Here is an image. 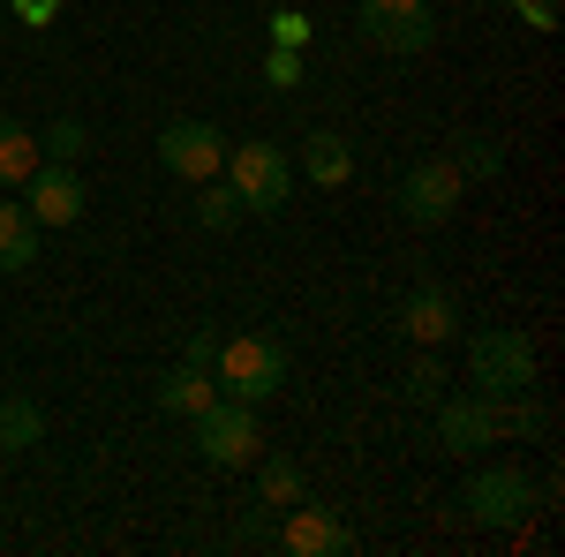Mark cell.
I'll use <instances>...</instances> for the list:
<instances>
[{
  "label": "cell",
  "instance_id": "obj_12",
  "mask_svg": "<svg viewBox=\"0 0 565 557\" xmlns=\"http://www.w3.org/2000/svg\"><path fill=\"white\" fill-rule=\"evenodd\" d=\"M399 332L415 346H445L460 332V301L445 294V287H415V294L399 301Z\"/></svg>",
  "mask_w": 565,
  "mask_h": 557
},
{
  "label": "cell",
  "instance_id": "obj_3",
  "mask_svg": "<svg viewBox=\"0 0 565 557\" xmlns=\"http://www.w3.org/2000/svg\"><path fill=\"white\" fill-rule=\"evenodd\" d=\"M468 385L490 392V399H513V392L535 385V340L521 324H490L468 340Z\"/></svg>",
  "mask_w": 565,
  "mask_h": 557
},
{
  "label": "cell",
  "instance_id": "obj_24",
  "mask_svg": "<svg viewBox=\"0 0 565 557\" xmlns=\"http://www.w3.org/2000/svg\"><path fill=\"white\" fill-rule=\"evenodd\" d=\"M271 45H295V53H302L309 45V15H287V8H279V15H271Z\"/></svg>",
  "mask_w": 565,
  "mask_h": 557
},
{
  "label": "cell",
  "instance_id": "obj_2",
  "mask_svg": "<svg viewBox=\"0 0 565 557\" xmlns=\"http://www.w3.org/2000/svg\"><path fill=\"white\" fill-rule=\"evenodd\" d=\"M212 377L226 399H279V385H287V346L264 340V332H234V340H218L212 354Z\"/></svg>",
  "mask_w": 565,
  "mask_h": 557
},
{
  "label": "cell",
  "instance_id": "obj_23",
  "mask_svg": "<svg viewBox=\"0 0 565 557\" xmlns=\"http://www.w3.org/2000/svg\"><path fill=\"white\" fill-rule=\"evenodd\" d=\"M264 84L295 90V84H302V53H295V45H271V53H264Z\"/></svg>",
  "mask_w": 565,
  "mask_h": 557
},
{
  "label": "cell",
  "instance_id": "obj_7",
  "mask_svg": "<svg viewBox=\"0 0 565 557\" xmlns=\"http://www.w3.org/2000/svg\"><path fill=\"white\" fill-rule=\"evenodd\" d=\"M159 167L174 173V181H212L226 167V136L212 121H167L159 129Z\"/></svg>",
  "mask_w": 565,
  "mask_h": 557
},
{
  "label": "cell",
  "instance_id": "obj_22",
  "mask_svg": "<svg viewBox=\"0 0 565 557\" xmlns=\"http://www.w3.org/2000/svg\"><path fill=\"white\" fill-rule=\"evenodd\" d=\"M445 385H452V377H445V362H437V354H423V362L407 369V399H423V407H437Z\"/></svg>",
  "mask_w": 565,
  "mask_h": 557
},
{
  "label": "cell",
  "instance_id": "obj_19",
  "mask_svg": "<svg viewBox=\"0 0 565 557\" xmlns=\"http://www.w3.org/2000/svg\"><path fill=\"white\" fill-rule=\"evenodd\" d=\"M257 468V490H264V505H302L309 497V482H302V468L279 452V460H249Z\"/></svg>",
  "mask_w": 565,
  "mask_h": 557
},
{
  "label": "cell",
  "instance_id": "obj_14",
  "mask_svg": "<svg viewBox=\"0 0 565 557\" xmlns=\"http://www.w3.org/2000/svg\"><path fill=\"white\" fill-rule=\"evenodd\" d=\"M302 173L317 181V189H348V173H354L348 136H340V129H309L302 136Z\"/></svg>",
  "mask_w": 565,
  "mask_h": 557
},
{
  "label": "cell",
  "instance_id": "obj_10",
  "mask_svg": "<svg viewBox=\"0 0 565 557\" xmlns=\"http://www.w3.org/2000/svg\"><path fill=\"white\" fill-rule=\"evenodd\" d=\"M437 444L445 452H490L498 444V399L490 392H445L437 399Z\"/></svg>",
  "mask_w": 565,
  "mask_h": 557
},
{
  "label": "cell",
  "instance_id": "obj_1",
  "mask_svg": "<svg viewBox=\"0 0 565 557\" xmlns=\"http://www.w3.org/2000/svg\"><path fill=\"white\" fill-rule=\"evenodd\" d=\"M226 189L242 196V212L249 218H279L287 212V196H295V167H287V151L279 143H226Z\"/></svg>",
  "mask_w": 565,
  "mask_h": 557
},
{
  "label": "cell",
  "instance_id": "obj_18",
  "mask_svg": "<svg viewBox=\"0 0 565 557\" xmlns=\"http://www.w3.org/2000/svg\"><path fill=\"white\" fill-rule=\"evenodd\" d=\"M45 437V415H39V399H0V452H31Z\"/></svg>",
  "mask_w": 565,
  "mask_h": 557
},
{
  "label": "cell",
  "instance_id": "obj_13",
  "mask_svg": "<svg viewBox=\"0 0 565 557\" xmlns=\"http://www.w3.org/2000/svg\"><path fill=\"white\" fill-rule=\"evenodd\" d=\"M212 399H218V377L196 369V362H181V369L159 377V415H181V422H189V415H204Z\"/></svg>",
  "mask_w": 565,
  "mask_h": 557
},
{
  "label": "cell",
  "instance_id": "obj_11",
  "mask_svg": "<svg viewBox=\"0 0 565 557\" xmlns=\"http://www.w3.org/2000/svg\"><path fill=\"white\" fill-rule=\"evenodd\" d=\"M354 535H348V519L340 513H324V505H287V527H279V550L287 557H340Z\"/></svg>",
  "mask_w": 565,
  "mask_h": 557
},
{
  "label": "cell",
  "instance_id": "obj_27",
  "mask_svg": "<svg viewBox=\"0 0 565 557\" xmlns=\"http://www.w3.org/2000/svg\"><path fill=\"white\" fill-rule=\"evenodd\" d=\"M53 8H61V0H15V15H23V23H45Z\"/></svg>",
  "mask_w": 565,
  "mask_h": 557
},
{
  "label": "cell",
  "instance_id": "obj_6",
  "mask_svg": "<svg viewBox=\"0 0 565 557\" xmlns=\"http://www.w3.org/2000/svg\"><path fill=\"white\" fill-rule=\"evenodd\" d=\"M362 39L377 53H423L437 39L430 0H362Z\"/></svg>",
  "mask_w": 565,
  "mask_h": 557
},
{
  "label": "cell",
  "instance_id": "obj_21",
  "mask_svg": "<svg viewBox=\"0 0 565 557\" xmlns=\"http://www.w3.org/2000/svg\"><path fill=\"white\" fill-rule=\"evenodd\" d=\"M90 151V136H84V121H53V129L39 136V159H61V167H76Z\"/></svg>",
  "mask_w": 565,
  "mask_h": 557
},
{
  "label": "cell",
  "instance_id": "obj_8",
  "mask_svg": "<svg viewBox=\"0 0 565 557\" xmlns=\"http://www.w3.org/2000/svg\"><path fill=\"white\" fill-rule=\"evenodd\" d=\"M460 167L452 159H423V167H407V181H399V212L415 218V226H445V218L460 212Z\"/></svg>",
  "mask_w": 565,
  "mask_h": 557
},
{
  "label": "cell",
  "instance_id": "obj_4",
  "mask_svg": "<svg viewBox=\"0 0 565 557\" xmlns=\"http://www.w3.org/2000/svg\"><path fill=\"white\" fill-rule=\"evenodd\" d=\"M196 422V452L212 460V468H249L257 460V407L249 399H212L204 415H189Z\"/></svg>",
  "mask_w": 565,
  "mask_h": 557
},
{
  "label": "cell",
  "instance_id": "obj_17",
  "mask_svg": "<svg viewBox=\"0 0 565 557\" xmlns=\"http://www.w3.org/2000/svg\"><path fill=\"white\" fill-rule=\"evenodd\" d=\"M31 167H39V136L23 129V121H8V114H0V189H23V181H31Z\"/></svg>",
  "mask_w": 565,
  "mask_h": 557
},
{
  "label": "cell",
  "instance_id": "obj_16",
  "mask_svg": "<svg viewBox=\"0 0 565 557\" xmlns=\"http://www.w3.org/2000/svg\"><path fill=\"white\" fill-rule=\"evenodd\" d=\"M242 218H249V212H242V196L226 189V173L196 181V226H204V234H234Z\"/></svg>",
  "mask_w": 565,
  "mask_h": 557
},
{
  "label": "cell",
  "instance_id": "obj_25",
  "mask_svg": "<svg viewBox=\"0 0 565 557\" xmlns=\"http://www.w3.org/2000/svg\"><path fill=\"white\" fill-rule=\"evenodd\" d=\"M513 15H521L527 31H558V8L551 0H513Z\"/></svg>",
  "mask_w": 565,
  "mask_h": 557
},
{
  "label": "cell",
  "instance_id": "obj_15",
  "mask_svg": "<svg viewBox=\"0 0 565 557\" xmlns=\"http://www.w3.org/2000/svg\"><path fill=\"white\" fill-rule=\"evenodd\" d=\"M39 264V226L23 204H0V271H31Z\"/></svg>",
  "mask_w": 565,
  "mask_h": 557
},
{
  "label": "cell",
  "instance_id": "obj_9",
  "mask_svg": "<svg viewBox=\"0 0 565 557\" xmlns=\"http://www.w3.org/2000/svg\"><path fill=\"white\" fill-rule=\"evenodd\" d=\"M23 212H31V226H76L84 218V173L61 167V159H39L23 181Z\"/></svg>",
  "mask_w": 565,
  "mask_h": 557
},
{
  "label": "cell",
  "instance_id": "obj_5",
  "mask_svg": "<svg viewBox=\"0 0 565 557\" xmlns=\"http://www.w3.org/2000/svg\"><path fill=\"white\" fill-rule=\"evenodd\" d=\"M460 505H468L476 527H521V519L535 513V482H527L521 468H476Z\"/></svg>",
  "mask_w": 565,
  "mask_h": 557
},
{
  "label": "cell",
  "instance_id": "obj_26",
  "mask_svg": "<svg viewBox=\"0 0 565 557\" xmlns=\"http://www.w3.org/2000/svg\"><path fill=\"white\" fill-rule=\"evenodd\" d=\"M218 354V332H189V346H181V362H196V369H212Z\"/></svg>",
  "mask_w": 565,
  "mask_h": 557
},
{
  "label": "cell",
  "instance_id": "obj_20",
  "mask_svg": "<svg viewBox=\"0 0 565 557\" xmlns=\"http://www.w3.org/2000/svg\"><path fill=\"white\" fill-rule=\"evenodd\" d=\"M452 167H460V181H498L505 151H498L490 136H452Z\"/></svg>",
  "mask_w": 565,
  "mask_h": 557
}]
</instances>
